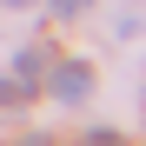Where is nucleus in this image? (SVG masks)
Here are the masks:
<instances>
[{
    "label": "nucleus",
    "instance_id": "3",
    "mask_svg": "<svg viewBox=\"0 0 146 146\" xmlns=\"http://www.w3.org/2000/svg\"><path fill=\"white\" fill-rule=\"evenodd\" d=\"M80 7H86V0H53V13H60V20H73Z\"/></svg>",
    "mask_w": 146,
    "mask_h": 146
},
{
    "label": "nucleus",
    "instance_id": "6",
    "mask_svg": "<svg viewBox=\"0 0 146 146\" xmlns=\"http://www.w3.org/2000/svg\"><path fill=\"white\" fill-rule=\"evenodd\" d=\"M27 146H53V139H46V133H33V139H27Z\"/></svg>",
    "mask_w": 146,
    "mask_h": 146
},
{
    "label": "nucleus",
    "instance_id": "4",
    "mask_svg": "<svg viewBox=\"0 0 146 146\" xmlns=\"http://www.w3.org/2000/svg\"><path fill=\"white\" fill-rule=\"evenodd\" d=\"M86 146H126L119 133H86Z\"/></svg>",
    "mask_w": 146,
    "mask_h": 146
},
{
    "label": "nucleus",
    "instance_id": "2",
    "mask_svg": "<svg viewBox=\"0 0 146 146\" xmlns=\"http://www.w3.org/2000/svg\"><path fill=\"white\" fill-rule=\"evenodd\" d=\"M13 100H27V86H13V80H0V106H13Z\"/></svg>",
    "mask_w": 146,
    "mask_h": 146
},
{
    "label": "nucleus",
    "instance_id": "1",
    "mask_svg": "<svg viewBox=\"0 0 146 146\" xmlns=\"http://www.w3.org/2000/svg\"><path fill=\"white\" fill-rule=\"evenodd\" d=\"M53 93H60L66 106H80L86 93H93V66H86V60H60V66H53Z\"/></svg>",
    "mask_w": 146,
    "mask_h": 146
},
{
    "label": "nucleus",
    "instance_id": "5",
    "mask_svg": "<svg viewBox=\"0 0 146 146\" xmlns=\"http://www.w3.org/2000/svg\"><path fill=\"white\" fill-rule=\"evenodd\" d=\"M0 7H13V13H20V7H40V0H0Z\"/></svg>",
    "mask_w": 146,
    "mask_h": 146
}]
</instances>
